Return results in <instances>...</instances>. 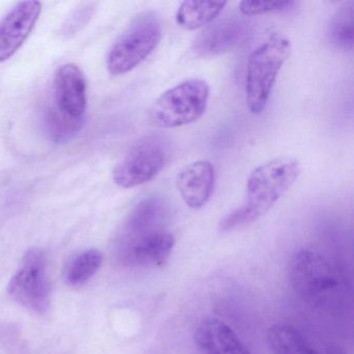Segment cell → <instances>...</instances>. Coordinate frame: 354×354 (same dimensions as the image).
<instances>
[{
	"label": "cell",
	"mask_w": 354,
	"mask_h": 354,
	"mask_svg": "<svg viewBox=\"0 0 354 354\" xmlns=\"http://www.w3.org/2000/svg\"><path fill=\"white\" fill-rule=\"evenodd\" d=\"M326 354H347L343 348L339 347V346H330L327 349Z\"/></svg>",
	"instance_id": "7402d4cb"
},
{
	"label": "cell",
	"mask_w": 354,
	"mask_h": 354,
	"mask_svg": "<svg viewBox=\"0 0 354 354\" xmlns=\"http://www.w3.org/2000/svg\"><path fill=\"white\" fill-rule=\"evenodd\" d=\"M194 342L204 354H252L233 328L216 317L201 321Z\"/></svg>",
	"instance_id": "4fadbf2b"
},
{
	"label": "cell",
	"mask_w": 354,
	"mask_h": 354,
	"mask_svg": "<svg viewBox=\"0 0 354 354\" xmlns=\"http://www.w3.org/2000/svg\"><path fill=\"white\" fill-rule=\"evenodd\" d=\"M161 38L162 26L155 12L136 16L109 50L106 59L109 73L125 75L136 69L154 53Z\"/></svg>",
	"instance_id": "3957f363"
},
{
	"label": "cell",
	"mask_w": 354,
	"mask_h": 354,
	"mask_svg": "<svg viewBox=\"0 0 354 354\" xmlns=\"http://www.w3.org/2000/svg\"><path fill=\"white\" fill-rule=\"evenodd\" d=\"M291 51L289 39L277 35L250 53L245 77L246 103L250 113L259 115L266 109L279 72Z\"/></svg>",
	"instance_id": "7a4b0ae2"
},
{
	"label": "cell",
	"mask_w": 354,
	"mask_h": 354,
	"mask_svg": "<svg viewBox=\"0 0 354 354\" xmlns=\"http://www.w3.org/2000/svg\"><path fill=\"white\" fill-rule=\"evenodd\" d=\"M171 159V146L161 136H147L136 142L115 165L113 179L120 187L129 189L152 181Z\"/></svg>",
	"instance_id": "52a82bcc"
},
{
	"label": "cell",
	"mask_w": 354,
	"mask_h": 354,
	"mask_svg": "<svg viewBox=\"0 0 354 354\" xmlns=\"http://www.w3.org/2000/svg\"><path fill=\"white\" fill-rule=\"evenodd\" d=\"M301 173L297 159L279 157L259 165L250 174L243 204L225 215L219 231L231 232L264 216L294 185Z\"/></svg>",
	"instance_id": "6da1fadb"
},
{
	"label": "cell",
	"mask_w": 354,
	"mask_h": 354,
	"mask_svg": "<svg viewBox=\"0 0 354 354\" xmlns=\"http://www.w3.org/2000/svg\"><path fill=\"white\" fill-rule=\"evenodd\" d=\"M227 5V1H184L176 14V21L184 30H196L212 24Z\"/></svg>",
	"instance_id": "2e32d148"
},
{
	"label": "cell",
	"mask_w": 354,
	"mask_h": 354,
	"mask_svg": "<svg viewBox=\"0 0 354 354\" xmlns=\"http://www.w3.org/2000/svg\"><path fill=\"white\" fill-rule=\"evenodd\" d=\"M42 12L39 1L17 3L0 20V64L9 61L21 48Z\"/></svg>",
	"instance_id": "30bf717a"
},
{
	"label": "cell",
	"mask_w": 354,
	"mask_h": 354,
	"mask_svg": "<svg viewBox=\"0 0 354 354\" xmlns=\"http://www.w3.org/2000/svg\"><path fill=\"white\" fill-rule=\"evenodd\" d=\"M250 24L243 18H225L210 24L194 40L192 53L198 57H213L235 50L245 42Z\"/></svg>",
	"instance_id": "9c48e42d"
},
{
	"label": "cell",
	"mask_w": 354,
	"mask_h": 354,
	"mask_svg": "<svg viewBox=\"0 0 354 354\" xmlns=\"http://www.w3.org/2000/svg\"><path fill=\"white\" fill-rule=\"evenodd\" d=\"M215 184V169L212 163L198 160L185 165L178 173L176 186L186 206L201 209L209 202Z\"/></svg>",
	"instance_id": "7c38bea8"
},
{
	"label": "cell",
	"mask_w": 354,
	"mask_h": 354,
	"mask_svg": "<svg viewBox=\"0 0 354 354\" xmlns=\"http://www.w3.org/2000/svg\"><path fill=\"white\" fill-rule=\"evenodd\" d=\"M169 205L159 196H150L140 201L126 219L122 234H136L165 227L169 217Z\"/></svg>",
	"instance_id": "5bb4252c"
},
{
	"label": "cell",
	"mask_w": 354,
	"mask_h": 354,
	"mask_svg": "<svg viewBox=\"0 0 354 354\" xmlns=\"http://www.w3.org/2000/svg\"><path fill=\"white\" fill-rule=\"evenodd\" d=\"M96 7L95 3H84L78 6L64 22L59 35L64 38H71L78 34L92 19Z\"/></svg>",
	"instance_id": "ffe728a7"
},
{
	"label": "cell",
	"mask_w": 354,
	"mask_h": 354,
	"mask_svg": "<svg viewBox=\"0 0 354 354\" xmlns=\"http://www.w3.org/2000/svg\"><path fill=\"white\" fill-rule=\"evenodd\" d=\"M175 244V236L165 227L121 234L118 254L121 262L127 266L160 268L167 264Z\"/></svg>",
	"instance_id": "ba28073f"
},
{
	"label": "cell",
	"mask_w": 354,
	"mask_h": 354,
	"mask_svg": "<svg viewBox=\"0 0 354 354\" xmlns=\"http://www.w3.org/2000/svg\"><path fill=\"white\" fill-rule=\"evenodd\" d=\"M290 283L294 291L308 304L326 306L335 299L341 286L339 275L320 252L300 250L292 258Z\"/></svg>",
	"instance_id": "5b68a950"
},
{
	"label": "cell",
	"mask_w": 354,
	"mask_h": 354,
	"mask_svg": "<svg viewBox=\"0 0 354 354\" xmlns=\"http://www.w3.org/2000/svg\"><path fill=\"white\" fill-rule=\"evenodd\" d=\"M354 3H344L333 14L329 24L331 45L339 50L352 51L354 44Z\"/></svg>",
	"instance_id": "ac0fdd59"
},
{
	"label": "cell",
	"mask_w": 354,
	"mask_h": 354,
	"mask_svg": "<svg viewBox=\"0 0 354 354\" xmlns=\"http://www.w3.org/2000/svg\"><path fill=\"white\" fill-rule=\"evenodd\" d=\"M53 94L55 109L73 119H84L88 104V86L86 77L78 66L66 64L57 70L53 80Z\"/></svg>",
	"instance_id": "8fae6325"
},
{
	"label": "cell",
	"mask_w": 354,
	"mask_h": 354,
	"mask_svg": "<svg viewBox=\"0 0 354 354\" xmlns=\"http://www.w3.org/2000/svg\"><path fill=\"white\" fill-rule=\"evenodd\" d=\"M295 6L294 1H241L239 12L243 16H259L265 14L281 13L291 10Z\"/></svg>",
	"instance_id": "44dd1931"
},
{
	"label": "cell",
	"mask_w": 354,
	"mask_h": 354,
	"mask_svg": "<svg viewBox=\"0 0 354 354\" xmlns=\"http://www.w3.org/2000/svg\"><path fill=\"white\" fill-rule=\"evenodd\" d=\"M103 264V254L97 248H88L75 254L66 265L64 279L71 287H80L90 281Z\"/></svg>",
	"instance_id": "e0dca14e"
},
{
	"label": "cell",
	"mask_w": 354,
	"mask_h": 354,
	"mask_svg": "<svg viewBox=\"0 0 354 354\" xmlns=\"http://www.w3.org/2000/svg\"><path fill=\"white\" fill-rule=\"evenodd\" d=\"M8 289L11 297L28 310L39 314L49 310L51 283L48 257L43 248H32L24 254Z\"/></svg>",
	"instance_id": "8992f818"
},
{
	"label": "cell",
	"mask_w": 354,
	"mask_h": 354,
	"mask_svg": "<svg viewBox=\"0 0 354 354\" xmlns=\"http://www.w3.org/2000/svg\"><path fill=\"white\" fill-rule=\"evenodd\" d=\"M209 97L210 88L205 80H184L155 100L149 117L155 126L165 129L189 125L204 115Z\"/></svg>",
	"instance_id": "277c9868"
},
{
	"label": "cell",
	"mask_w": 354,
	"mask_h": 354,
	"mask_svg": "<svg viewBox=\"0 0 354 354\" xmlns=\"http://www.w3.org/2000/svg\"><path fill=\"white\" fill-rule=\"evenodd\" d=\"M271 354H318L304 335L289 323H277L267 333Z\"/></svg>",
	"instance_id": "9a60e30c"
},
{
	"label": "cell",
	"mask_w": 354,
	"mask_h": 354,
	"mask_svg": "<svg viewBox=\"0 0 354 354\" xmlns=\"http://www.w3.org/2000/svg\"><path fill=\"white\" fill-rule=\"evenodd\" d=\"M84 119L68 117L55 109L48 107L43 118V127L49 140L55 144H64L71 140L84 126Z\"/></svg>",
	"instance_id": "d6986e66"
}]
</instances>
